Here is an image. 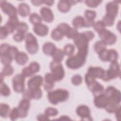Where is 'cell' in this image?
Returning a JSON list of instances; mask_svg holds the SVG:
<instances>
[{"instance_id": "cell-15", "label": "cell", "mask_w": 121, "mask_h": 121, "mask_svg": "<svg viewBox=\"0 0 121 121\" xmlns=\"http://www.w3.org/2000/svg\"><path fill=\"white\" fill-rule=\"evenodd\" d=\"M104 72V70L102 68L98 67H90L87 70L86 74L94 79H95L96 78L102 79Z\"/></svg>"}, {"instance_id": "cell-7", "label": "cell", "mask_w": 121, "mask_h": 121, "mask_svg": "<svg viewBox=\"0 0 121 121\" xmlns=\"http://www.w3.org/2000/svg\"><path fill=\"white\" fill-rule=\"evenodd\" d=\"M50 69L56 81L62 80L65 76L63 67L60 62L53 60L50 63Z\"/></svg>"}, {"instance_id": "cell-51", "label": "cell", "mask_w": 121, "mask_h": 121, "mask_svg": "<svg viewBox=\"0 0 121 121\" xmlns=\"http://www.w3.org/2000/svg\"><path fill=\"white\" fill-rule=\"evenodd\" d=\"M10 46L8 43H2L0 45V54L2 55L7 53Z\"/></svg>"}, {"instance_id": "cell-20", "label": "cell", "mask_w": 121, "mask_h": 121, "mask_svg": "<svg viewBox=\"0 0 121 121\" xmlns=\"http://www.w3.org/2000/svg\"><path fill=\"white\" fill-rule=\"evenodd\" d=\"M33 31L37 35L40 36H44L48 34L49 28L46 25L40 23L34 26Z\"/></svg>"}, {"instance_id": "cell-59", "label": "cell", "mask_w": 121, "mask_h": 121, "mask_svg": "<svg viewBox=\"0 0 121 121\" xmlns=\"http://www.w3.org/2000/svg\"><path fill=\"white\" fill-rule=\"evenodd\" d=\"M85 26L84 27H88L90 26H93L94 23L95 21L94 20H88L86 18H85Z\"/></svg>"}, {"instance_id": "cell-24", "label": "cell", "mask_w": 121, "mask_h": 121, "mask_svg": "<svg viewBox=\"0 0 121 121\" xmlns=\"http://www.w3.org/2000/svg\"><path fill=\"white\" fill-rule=\"evenodd\" d=\"M15 60L18 64L23 65L27 62L28 57L25 52H19L17 54Z\"/></svg>"}, {"instance_id": "cell-19", "label": "cell", "mask_w": 121, "mask_h": 121, "mask_svg": "<svg viewBox=\"0 0 121 121\" xmlns=\"http://www.w3.org/2000/svg\"><path fill=\"white\" fill-rule=\"evenodd\" d=\"M94 104L98 108H104L108 103V99L103 93L95 97Z\"/></svg>"}, {"instance_id": "cell-55", "label": "cell", "mask_w": 121, "mask_h": 121, "mask_svg": "<svg viewBox=\"0 0 121 121\" xmlns=\"http://www.w3.org/2000/svg\"><path fill=\"white\" fill-rule=\"evenodd\" d=\"M9 33L5 27V26H1L0 28V38L1 39H5L9 35Z\"/></svg>"}, {"instance_id": "cell-9", "label": "cell", "mask_w": 121, "mask_h": 121, "mask_svg": "<svg viewBox=\"0 0 121 121\" xmlns=\"http://www.w3.org/2000/svg\"><path fill=\"white\" fill-rule=\"evenodd\" d=\"M25 77L22 74H18L14 77L12 79L13 88L17 93H21L25 90Z\"/></svg>"}, {"instance_id": "cell-28", "label": "cell", "mask_w": 121, "mask_h": 121, "mask_svg": "<svg viewBox=\"0 0 121 121\" xmlns=\"http://www.w3.org/2000/svg\"><path fill=\"white\" fill-rule=\"evenodd\" d=\"M118 58V54L116 51L113 49L108 50V61L111 63L117 61Z\"/></svg>"}, {"instance_id": "cell-17", "label": "cell", "mask_w": 121, "mask_h": 121, "mask_svg": "<svg viewBox=\"0 0 121 121\" xmlns=\"http://www.w3.org/2000/svg\"><path fill=\"white\" fill-rule=\"evenodd\" d=\"M87 87L90 91L92 92L95 97L103 93L104 90V86L96 80H95L92 83L88 85Z\"/></svg>"}, {"instance_id": "cell-50", "label": "cell", "mask_w": 121, "mask_h": 121, "mask_svg": "<svg viewBox=\"0 0 121 121\" xmlns=\"http://www.w3.org/2000/svg\"><path fill=\"white\" fill-rule=\"evenodd\" d=\"M78 33H79L77 30V29L75 28H71L70 31L68 33V34L66 35V36L67 38L69 39H73Z\"/></svg>"}, {"instance_id": "cell-53", "label": "cell", "mask_w": 121, "mask_h": 121, "mask_svg": "<svg viewBox=\"0 0 121 121\" xmlns=\"http://www.w3.org/2000/svg\"><path fill=\"white\" fill-rule=\"evenodd\" d=\"M25 38V34L22 33L17 32V33H16L13 35L14 40L17 42H21L24 40Z\"/></svg>"}, {"instance_id": "cell-39", "label": "cell", "mask_w": 121, "mask_h": 121, "mask_svg": "<svg viewBox=\"0 0 121 121\" xmlns=\"http://www.w3.org/2000/svg\"><path fill=\"white\" fill-rule=\"evenodd\" d=\"M0 60L1 63L6 66L8 65H10L13 59L11 58L7 53H6L0 55Z\"/></svg>"}, {"instance_id": "cell-38", "label": "cell", "mask_w": 121, "mask_h": 121, "mask_svg": "<svg viewBox=\"0 0 121 121\" xmlns=\"http://www.w3.org/2000/svg\"><path fill=\"white\" fill-rule=\"evenodd\" d=\"M93 26L95 30L99 34L105 29V26L102 21H97L95 22Z\"/></svg>"}, {"instance_id": "cell-18", "label": "cell", "mask_w": 121, "mask_h": 121, "mask_svg": "<svg viewBox=\"0 0 121 121\" xmlns=\"http://www.w3.org/2000/svg\"><path fill=\"white\" fill-rule=\"evenodd\" d=\"M55 81L56 80L52 73H46L44 76V89L47 91H50L54 87Z\"/></svg>"}, {"instance_id": "cell-11", "label": "cell", "mask_w": 121, "mask_h": 121, "mask_svg": "<svg viewBox=\"0 0 121 121\" xmlns=\"http://www.w3.org/2000/svg\"><path fill=\"white\" fill-rule=\"evenodd\" d=\"M118 2H120V1L114 0V1H110L106 4V15H107L114 19H115L118 13V10H119Z\"/></svg>"}, {"instance_id": "cell-40", "label": "cell", "mask_w": 121, "mask_h": 121, "mask_svg": "<svg viewBox=\"0 0 121 121\" xmlns=\"http://www.w3.org/2000/svg\"><path fill=\"white\" fill-rule=\"evenodd\" d=\"M114 21L115 19L105 15L103 18L102 22L104 23L105 26H111L114 24Z\"/></svg>"}, {"instance_id": "cell-49", "label": "cell", "mask_w": 121, "mask_h": 121, "mask_svg": "<svg viewBox=\"0 0 121 121\" xmlns=\"http://www.w3.org/2000/svg\"><path fill=\"white\" fill-rule=\"evenodd\" d=\"M108 50L105 49L98 54L99 57L101 60L103 61H108Z\"/></svg>"}, {"instance_id": "cell-2", "label": "cell", "mask_w": 121, "mask_h": 121, "mask_svg": "<svg viewBox=\"0 0 121 121\" xmlns=\"http://www.w3.org/2000/svg\"><path fill=\"white\" fill-rule=\"evenodd\" d=\"M94 33L91 31L78 33L73 39L74 43L78 49H88L89 41L94 38Z\"/></svg>"}, {"instance_id": "cell-60", "label": "cell", "mask_w": 121, "mask_h": 121, "mask_svg": "<svg viewBox=\"0 0 121 121\" xmlns=\"http://www.w3.org/2000/svg\"><path fill=\"white\" fill-rule=\"evenodd\" d=\"M121 106H120L117 110L115 111V116L117 120L120 121L121 120Z\"/></svg>"}, {"instance_id": "cell-34", "label": "cell", "mask_w": 121, "mask_h": 121, "mask_svg": "<svg viewBox=\"0 0 121 121\" xmlns=\"http://www.w3.org/2000/svg\"><path fill=\"white\" fill-rule=\"evenodd\" d=\"M94 48L95 52L99 54L103 50L106 49V45L102 41H97L95 43Z\"/></svg>"}, {"instance_id": "cell-16", "label": "cell", "mask_w": 121, "mask_h": 121, "mask_svg": "<svg viewBox=\"0 0 121 121\" xmlns=\"http://www.w3.org/2000/svg\"><path fill=\"white\" fill-rule=\"evenodd\" d=\"M40 14L42 19L48 23L52 22L54 19L52 10L49 8L43 7L40 9Z\"/></svg>"}, {"instance_id": "cell-43", "label": "cell", "mask_w": 121, "mask_h": 121, "mask_svg": "<svg viewBox=\"0 0 121 121\" xmlns=\"http://www.w3.org/2000/svg\"><path fill=\"white\" fill-rule=\"evenodd\" d=\"M9 118L12 121L17 120L18 118H19V112L17 107L13 108L10 112L9 114Z\"/></svg>"}, {"instance_id": "cell-14", "label": "cell", "mask_w": 121, "mask_h": 121, "mask_svg": "<svg viewBox=\"0 0 121 121\" xmlns=\"http://www.w3.org/2000/svg\"><path fill=\"white\" fill-rule=\"evenodd\" d=\"M30 106V103L29 100L23 98L20 101L17 107L19 118H25L27 115L28 111Z\"/></svg>"}, {"instance_id": "cell-56", "label": "cell", "mask_w": 121, "mask_h": 121, "mask_svg": "<svg viewBox=\"0 0 121 121\" xmlns=\"http://www.w3.org/2000/svg\"><path fill=\"white\" fill-rule=\"evenodd\" d=\"M8 22H9V23L11 24L12 26H15L16 28V27L17 26V25L18 24V23H19V21L17 17L15 16V17H9Z\"/></svg>"}, {"instance_id": "cell-25", "label": "cell", "mask_w": 121, "mask_h": 121, "mask_svg": "<svg viewBox=\"0 0 121 121\" xmlns=\"http://www.w3.org/2000/svg\"><path fill=\"white\" fill-rule=\"evenodd\" d=\"M85 18L82 16H78L76 17L72 21V24L74 28L78 29L85 26Z\"/></svg>"}, {"instance_id": "cell-1", "label": "cell", "mask_w": 121, "mask_h": 121, "mask_svg": "<svg viewBox=\"0 0 121 121\" xmlns=\"http://www.w3.org/2000/svg\"><path fill=\"white\" fill-rule=\"evenodd\" d=\"M88 49H78L76 54L69 56L66 61V66L70 69H75L81 68L85 64Z\"/></svg>"}, {"instance_id": "cell-47", "label": "cell", "mask_w": 121, "mask_h": 121, "mask_svg": "<svg viewBox=\"0 0 121 121\" xmlns=\"http://www.w3.org/2000/svg\"><path fill=\"white\" fill-rule=\"evenodd\" d=\"M18 51L17 48L15 47V46H10L8 52L7 54L13 59H15L17 54L18 52Z\"/></svg>"}, {"instance_id": "cell-3", "label": "cell", "mask_w": 121, "mask_h": 121, "mask_svg": "<svg viewBox=\"0 0 121 121\" xmlns=\"http://www.w3.org/2000/svg\"><path fill=\"white\" fill-rule=\"evenodd\" d=\"M69 96V92L63 89H57L50 91L47 95V98L50 103L52 104H57L68 99Z\"/></svg>"}, {"instance_id": "cell-46", "label": "cell", "mask_w": 121, "mask_h": 121, "mask_svg": "<svg viewBox=\"0 0 121 121\" xmlns=\"http://www.w3.org/2000/svg\"><path fill=\"white\" fill-rule=\"evenodd\" d=\"M102 2V0H87L85 1V3L89 7L95 8L97 7Z\"/></svg>"}, {"instance_id": "cell-22", "label": "cell", "mask_w": 121, "mask_h": 121, "mask_svg": "<svg viewBox=\"0 0 121 121\" xmlns=\"http://www.w3.org/2000/svg\"><path fill=\"white\" fill-rule=\"evenodd\" d=\"M17 11L21 17H25L28 16L30 11V9L28 4L26 3H20L17 8Z\"/></svg>"}, {"instance_id": "cell-8", "label": "cell", "mask_w": 121, "mask_h": 121, "mask_svg": "<svg viewBox=\"0 0 121 121\" xmlns=\"http://www.w3.org/2000/svg\"><path fill=\"white\" fill-rule=\"evenodd\" d=\"M99 35L101 41L106 45L113 44L117 40L116 35L105 28L99 33Z\"/></svg>"}, {"instance_id": "cell-62", "label": "cell", "mask_w": 121, "mask_h": 121, "mask_svg": "<svg viewBox=\"0 0 121 121\" xmlns=\"http://www.w3.org/2000/svg\"><path fill=\"white\" fill-rule=\"evenodd\" d=\"M54 0H43V3H44L45 4L47 5V6H52L53 3H54Z\"/></svg>"}, {"instance_id": "cell-58", "label": "cell", "mask_w": 121, "mask_h": 121, "mask_svg": "<svg viewBox=\"0 0 121 121\" xmlns=\"http://www.w3.org/2000/svg\"><path fill=\"white\" fill-rule=\"evenodd\" d=\"M37 119L38 121H48L49 120V117L47 116L46 114H39L37 116Z\"/></svg>"}, {"instance_id": "cell-42", "label": "cell", "mask_w": 121, "mask_h": 121, "mask_svg": "<svg viewBox=\"0 0 121 121\" xmlns=\"http://www.w3.org/2000/svg\"><path fill=\"white\" fill-rule=\"evenodd\" d=\"M44 114L48 117L55 116L58 114V111L54 108L48 107L45 110Z\"/></svg>"}, {"instance_id": "cell-12", "label": "cell", "mask_w": 121, "mask_h": 121, "mask_svg": "<svg viewBox=\"0 0 121 121\" xmlns=\"http://www.w3.org/2000/svg\"><path fill=\"white\" fill-rule=\"evenodd\" d=\"M76 112L82 120L91 121L92 120L90 116V110L88 106L85 105H80L76 109Z\"/></svg>"}, {"instance_id": "cell-21", "label": "cell", "mask_w": 121, "mask_h": 121, "mask_svg": "<svg viewBox=\"0 0 121 121\" xmlns=\"http://www.w3.org/2000/svg\"><path fill=\"white\" fill-rule=\"evenodd\" d=\"M56 48L55 45L53 43L50 42H46L43 46V51L45 54L52 56Z\"/></svg>"}, {"instance_id": "cell-35", "label": "cell", "mask_w": 121, "mask_h": 121, "mask_svg": "<svg viewBox=\"0 0 121 121\" xmlns=\"http://www.w3.org/2000/svg\"><path fill=\"white\" fill-rule=\"evenodd\" d=\"M75 51V47L74 46L71 44H66L63 48V51L64 53V54L68 56H70L72 55Z\"/></svg>"}, {"instance_id": "cell-48", "label": "cell", "mask_w": 121, "mask_h": 121, "mask_svg": "<svg viewBox=\"0 0 121 121\" xmlns=\"http://www.w3.org/2000/svg\"><path fill=\"white\" fill-rule=\"evenodd\" d=\"M82 81V78L79 75H75L71 78L72 83L75 86H78L81 84Z\"/></svg>"}, {"instance_id": "cell-61", "label": "cell", "mask_w": 121, "mask_h": 121, "mask_svg": "<svg viewBox=\"0 0 121 121\" xmlns=\"http://www.w3.org/2000/svg\"><path fill=\"white\" fill-rule=\"evenodd\" d=\"M31 2L35 6H40L43 3V0H32Z\"/></svg>"}, {"instance_id": "cell-45", "label": "cell", "mask_w": 121, "mask_h": 121, "mask_svg": "<svg viewBox=\"0 0 121 121\" xmlns=\"http://www.w3.org/2000/svg\"><path fill=\"white\" fill-rule=\"evenodd\" d=\"M32 92V98L34 99H39L42 96V90L41 88H37L33 90H31Z\"/></svg>"}, {"instance_id": "cell-26", "label": "cell", "mask_w": 121, "mask_h": 121, "mask_svg": "<svg viewBox=\"0 0 121 121\" xmlns=\"http://www.w3.org/2000/svg\"><path fill=\"white\" fill-rule=\"evenodd\" d=\"M64 55L63 50L59 48H56L52 56L54 61L60 62L63 60Z\"/></svg>"}, {"instance_id": "cell-41", "label": "cell", "mask_w": 121, "mask_h": 121, "mask_svg": "<svg viewBox=\"0 0 121 121\" xmlns=\"http://www.w3.org/2000/svg\"><path fill=\"white\" fill-rule=\"evenodd\" d=\"M85 17L86 19L94 20L96 17V13L95 11L87 9L85 12Z\"/></svg>"}, {"instance_id": "cell-10", "label": "cell", "mask_w": 121, "mask_h": 121, "mask_svg": "<svg viewBox=\"0 0 121 121\" xmlns=\"http://www.w3.org/2000/svg\"><path fill=\"white\" fill-rule=\"evenodd\" d=\"M0 6L2 11L8 15L9 17L17 16V10L11 3L6 1L1 0Z\"/></svg>"}, {"instance_id": "cell-44", "label": "cell", "mask_w": 121, "mask_h": 121, "mask_svg": "<svg viewBox=\"0 0 121 121\" xmlns=\"http://www.w3.org/2000/svg\"><path fill=\"white\" fill-rule=\"evenodd\" d=\"M28 67H29V68L31 70V71H32L33 73L34 74L36 73H37V72L39 71V70H40V65L39 64V63L36 61H32L31 62Z\"/></svg>"}, {"instance_id": "cell-52", "label": "cell", "mask_w": 121, "mask_h": 121, "mask_svg": "<svg viewBox=\"0 0 121 121\" xmlns=\"http://www.w3.org/2000/svg\"><path fill=\"white\" fill-rule=\"evenodd\" d=\"M22 97L24 99H26L28 100L32 99V92L29 89H25L22 92Z\"/></svg>"}, {"instance_id": "cell-13", "label": "cell", "mask_w": 121, "mask_h": 121, "mask_svg": "<svg viewBox=\"0 0 121 121\" xmlns=\"http://www.w3.org/2000/svg\"><path fill=\"white\" fill-rule=\"evenodd\" d=\"M43 83V78L40 75H36L32 77L27 82L28 88L33 90L40 88Z\"/></svg>"}, {"instance_id": "cell-5", "label": "cell", "mask_w": 121, "mask_h": 121, "mask_svg": "<svg viewBox=\"0 0 121 121\" xmlns=\"http://www.w3.org/2000/svg\"><path fill=\"white\" fill-rule=\"evenodd\" d=\"M104 94L108 99V102L120 104L121 101V94L119 90L112 86H108Z\"/></svg>"}, {"instance_id": "cell-57", "label": "cell", "mask_w": 121, "mask_h": 121, "mask_svg": "<svg viewBox=\"0 0 121 121\" xmlns=\"http://www.w3.org/2000/svg\"><path fill=\"white\" fill-rule=\"evenodd\" d=\"M4 26L7 29L9 34L12 33L14 31V30L16 29V27L15 26H12L11 24H10L8 22L6 23Z\"/></svg>"}, {"instance_id": "cell-23", "label": "cell", "mask_w": 121, "mask_h": 121, "mask_svg": "<svg viewBox=\"0 0 121 121\" xmlns=\"http://www.w3.org/2000/svg\"><path fill=\"white\" fill-rule=\"evenodd\" d=\"M71 6L69 0H61L59 1L57 7L59 11L63 13H66L69 10Z\"/></svg>"}, {"instance_id": "cell-36", "label": "cell", "mask_w": 121, "mask_h": 121, "mask_svg": "<svg viewBox=\"0 0 121 121\" xmlns=\"http://www.w3.org/2000/svg\"><path fill=\"white\" fill-rule=\"evenodd\" d=\"M14 72V69L10 65H8L5 66L2 70V74L4 76H10Z\"/></svg>"}, {"instance_id": "cell-30", "label": "cell", "mask_w": 121, "mask_h": 121, "mask_svg": "<svg viewBox=\"0 0 121 121\" xmlns=\"http://www.w3.org/2000/svg\"><path fill=\"white\" fill-rule=\"evenodd\" d=\"M0 92L1 95L4 96H8L10 94L9 88L3 81L0 82Z\"/></svg>"}, {"instance_id": "cell-4", "label": "cell", "mask_w": 121, "mask_h": 121, "mask_svg": "<svg viewBox=\"0 0 121 121\" xmlns=\"http://www.w3.org/2000/svg\"><path fill=\"white\" fill-rule=\"evenodd\" d=\"M120 67L119 64L117 62L111 63L110 68L104 72L102 79L104 81H108L114 79L120 76Z\"/></svg>"}, {"instance_id": "cell-63", "label": "cell", "mask_w": 121, "mask_h": 121, "mask_svg": "<svg viewBox=\"0 0 121 121\" xmlns=\"http://www.w3.org/2000/svg\"><path fill=\"white\" fill-rule=\"evenodd\" d=\"M57 120H62V121H69V120H71V119L69 118V117L67 116H62L61 117H60Z\"/></svg>"}, {"instance_id": "cell-27", "label": "cell", "mask_w": 121, "mask_h": 121, "mask_svg": "<svg viewBox=\"0 0 121 121\" xmlns=\"http://www.w3.org/2000/svg\"><path fill=\"white\" fill-rule=\"evenodd\" d=\"M10 107L6 104L1 103L0 104V115L3 118H6L9 114Z\"/></svg>"}, {"instance_id": "cell-6", "label": "cell", "mask_w": 121, "mask_h": 121, "mask_svg": "<svg viewBox=\"0 0 121 121\" xmlns=\"http://www.w3.org/2000/svg\"><path fill=\"white\" fill-rule=\"evenodd\" d=\"M26 48L27 52L31 54H35L38 50V44L37 39L31 33H27L25 36Z\"/></svg>"}, {"instance_id": "cell-29", "label": "cell", "mask_w": 121, "mask_h": 121, "mask_svg": "<svg viewBox=\"0 0 121 121\" xmlns=\"http://www.w3.org/2000/svg\"><path fill=\"white\" fill-rule=\"evenodd\" d=\"M57 28H58L61 32L63 35L66 36V35L71 29V27L69 25L65 23H62L60 24L57 26Z\"/></svg>"}, {"instance_id": "cell-31", "label": "cell", "mask_w": 121, "mask_h": 121, "mask_svg": "<svg viewBox=\"0 0 121 121\" xmlns=\"http://www.w3.org/2000/svg\"><path fill=\"white\" fill-rule=\"evenodd\" d=\"M29 21L33 25H36L41 23L42 19L37 13H33L29 16Z\"/></svg>"}, {"instance_id": "cell-54", "label": "cell", "mask_w": 121, "mask_h": 121, "mask_svg": "<svg viewBox=\"0 0 121 121\" xmlns=\"http://www.w3.org/2000/svg\"><path fill=\"white\" fill-rule=\"evenodd\" d=\"M21 74L25 78H28V77H31V76H32V75H34L32 71H31V70L29 68V67L28 66L22 69Z\"/></svg>"}, {"instance_id": "cell-33", "label": "cell", "mask_w": 121, "mask_h": 121, "mask_svg": "<svg viewBox=\"0 0 121 121\" xmlns=\"http://www.w3.org/2000/svg\"><path fill=\"white\" fill-rule=\"evenodd\" d=\"M120 106V104L115 103L108 102L104 109L105 110L109 113H113L117 110V109Z\"/></svg>"}, {"instance_id": "cell-32", "label": "cell", "mask_w": 121, "mask_h": 121, "mask_svg": "<svg viewBox=\"0 0 121 121\" xmlns=\"http://www.w3.org/2000/svg\"><path fill=\"white\" fill-rule=\"evenodd\" d=\"M51 36L52 39L58 41L61 40L64 35L58 28H56L52 31Z\"/></svg>"}, {"instance_id": "cell-37", "label": "cell", "mask_w": 121, "mask_h": 121, "mask_svg": "<svg viewBox=\"0 0 121 121\" xmlns=\"http://www.w3.org/2000/svg\"><path fill=\"white\" fill-rule=\"evenodd\" d=\"M16 29L17 30V32H20L25 34L27 31L28 29V27L26 23L21 22L18 23L16 27Z\"/></svg>"}]
</instances>
